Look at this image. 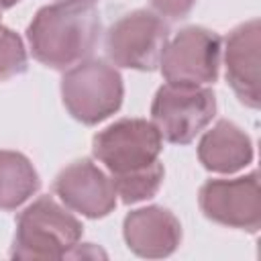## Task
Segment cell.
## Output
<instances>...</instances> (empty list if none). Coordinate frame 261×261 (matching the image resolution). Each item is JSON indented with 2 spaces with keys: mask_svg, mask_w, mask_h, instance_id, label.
<instances>
[{
  "mask_svg": "<svg viewBox=\"0 0 261 261\" xmlns=\"http://www.w3.org/2000/svg\"><path fill=\"white\" fill-rule=\"evenodd\" d=\"M196 0H151V6L155 8V12L159 16L177 20L190 14V10L194 8Z\"/></svg>",
  "mask_w": 261,
  "mask_h": 261,
  "instance_id": "16",
  "label": "cell"
},
{
  "mask_svg": "<svg viewBox=\"0 0 261 261\" xmlns=\"http://www.w3.org/2000/svg\"><path fill=\"white\" fill-rule=\"evenodd\" d=\"M220 37L204 27H186L167 41L159 65L165 82L206 86L220 69Z\"/></svg>",
  "mask_w": 261,
  "mask_h": 261,
  "instance_id": "7",
  "label": "cell"
},
{
  "mask_svg": "<svg viewBox=\"0 0 261 261\" xmlns=\"http://www.w3.org/2000/svg\"><path fill=\"white\" fill-rule=\"evenodd\" d=\"M20 0H0V8H10L14 4H18Z\"/></svg>",
  "mask_w": 261,
  "mask_h": 261,
  "instance_id": "18",
  "label": "cell"
},
{
  "mask_svg": "<svg viewBox=\"0 0 261 261\" xmlns=\"http://www.w3.org/2000/svg\"><path fill=\"white\" fill-rule=\"evenodd\" d=\"M27 37L39 63L69 69L92 55L100 39V16L92 4L55 2L35 14Z\"/></svg>",
  "mask_w": 261,
  "mask_h": 261,
  "instance_id": "1",
  "label": "cell"
},
{
  "mask_svg": "<svg viewBox=\"0 0 261 261\" xmlns=\"http://www.w3.org/2000/svg\"><path fill=\"white\" fill-rule=\"evenodd\" d=\"M39 190L33 163L16 151H0V210H16Z\"/></svg>",
  "mask_w": 261,
  "mask_h": 261,
  "instance_id": "13",
  "label": "cell"
},
{
  "mask_svg": "<svg viewBox=\"0 0 261 261\" xmlns=\"http://www.w3.org/2000/svg\"><path fill=\"white\" fill-rule=\"evenodd\" d=\"M167 41V24L157 12L133 10L110 24L104 47L112 65L151 71L159 65Z\"/></svg>",
  "mask_w": 261,
  "mask_h": 261,
  "instance_id": "5",
  "label": "cell"
},
{
  "mask_svg": "<svg viewBox=\"0 0 261 261\" xmlns=\"http://www.w3.org/2000/svg\"><path fill=\"white\" fill-rule=\"evenodd\" d=\"M216 112V98L208 86L163 84L151 104V122L159 135L175 145H186L200 135Z\"/></svg>",
  "mask_w": 261,
  "mask_h": 261,
  "instance_id": "4",
  "label": "cell"
},
{
  "mask_svg": "<svg viewBox=\"0 0 261 261\" xmlns=\"http://www.w3.org/2000/svg\"><path fill=\"white\" fill-rule=\"evenodd\" d=\"M53 190L65 208L88 218H102L116 206L112 179L90 159L73 161L61 169L53 181Z\"/></svg>",
  "mask_w": 261,
  "mask_h": 261,
  "instance_id": "9",
  "label": "cell"
},
{
  "mask_svg": "<svg viewBox=\"0 0 261 261\" xmlns=\"http://www.w3.org/2000/svg\"><path fill=\"white\" fill-rule=\"evenodd\" d=\"M200 163L216 173H234L251 163V139L228 120H218L198 145Z\"/></svg>",
  "mask_w": 261,
  "mask_h": 261,
  "instance_id": "12",
  "label": "cell"
},
{
  "mask_svg": "<svg viewBox=\"0 0 261 261\" xmlns=\"http://www.w3.org/2000/svg\"><path fill=\"white\" fill-rule=\"evenodd\" d=\"M122 77L114 65L102 59H84L65 69L61 98L67 112L84 122L98 124L122 104Z\"/></svg>",
  "mask_w": 261,
  "mask_h": 261,
  "instance_id": "3",
  "label": "cell"
},
{
  "mask_svg": "<svg viewBox=\"0 0 261 261\" xmlns=\"http://www.w3.org/2000/svg\"><path fill=\"white\" fill-rule=\"evenodd\" d=\"M163 165L159 161L151 163L149 167H143L139 171H130V173H122V175H112V184L116 190V196H120V200L124 204H135L141 200H147L151 196L157 194V190L161 188L163 181Z\"/></svg>",
  "mask_w": 261,
  "mask_h": 261,
  "instance_id": "14",
  "label": "cell"
},
{
  "mask_svg": "<svg viewBox=\"0 0 261 261\" xmlns=\"http://www.w3.org/2000/svg\"><path fill=\"white\" fill-rule=\"evenodd\" d=\"M27 69V51L16 33L0 24V82Z\"/></svg>",
  "mask_w": 261,
  "mask_h": 261,
  "instance_id": "15",
  "label": "cell"
},
{
  "mask_svg": "<svg viewBox=\"0 0 261 261\" xmlns=\"http://www.w3.org/2000/svg\"><path fill=\"white\" fill-rule=\"evenodd\" d=\"M200 208L206 218L257 232L261 226V192L257 173L237 179H210L200 188Z\"/></svg>",
  "mask_w": 261,
  "mask_h": 261,
  "instance_id": "8",
  "label": "cell"
},
{
  "mask_svg": "<svg viewBox=\"0 0 261 261\" xmlns=\"http://www.w3.org/2000/svg\"><path fill=\"white\" fill-rule=\"evenodd\" d=\"M163 137L157 126L143 118H122L94 137V157L112 175L139 171L159 161Z\"/></svg>",
  "mask_w": 261,
  "mask_h": 261,
  "instance_id": "6",
  "label": "cell"
},
{
  "mask_svg": "<svg viewBox=\"0 0 261 261\" xmlns=\"http://www.w3.org/2000/svg\"><path fill=\"white\" fill-rule=\"evenodd\" d=\"M55 2H63V4H92V6H96V2H100V0H55Z\"/></svg>",
  "mask_w": 261,
  "mask_h": 261,
  "instance_id": "17",
  "label": "cell"
},
{
  "mask_svg": "<svg viewBox=\"0 0 261 261\" xmlns=\"http://www.w3.org/2000/svg\"><path fill=\"white\" fill-rule=\"evenodd\" d=\"M259 20L239 24L230 31L224 45V65L226 80L234 90L237 98L257 108L261 100V82H259Z\"/></svg>",
  "mask_w": 261,
  "mask_h": 261,
  "instance_id": "10",
  "label": "cell"
},
{
  "mask_svg": "<svg viewBox=\"0 0 261 261\" xmlns=\"http://www.w3.org/2000/svg\"><path fill=\"white\" fill-rule=\"evenodd\" d=\"M82 224L51 196L37 198L27 206L18 220L12 245V257L16 259H63L80 243Z\"/></svg>",
  "mask_w": 261,
  "mask_h": 261,
  "instance_id": "2",
  "label": "cell"
},
{
  "mask_svg": "<svg viewBox=\"0 0 261 261\" xmlns=\"http://www.w3.org/2000/svg\"><path fill=\"white\" fill-rule=\"evenodd\" d=\"M122 234L133 253L147 259L171 255L181 241L179 220L161 206H147L126 214Z\"/></svg>",
  "mask_w": 261,
  "mask_h": 261,
  "instance_id": "11",
  "label": "cell"
}]
</instances>
